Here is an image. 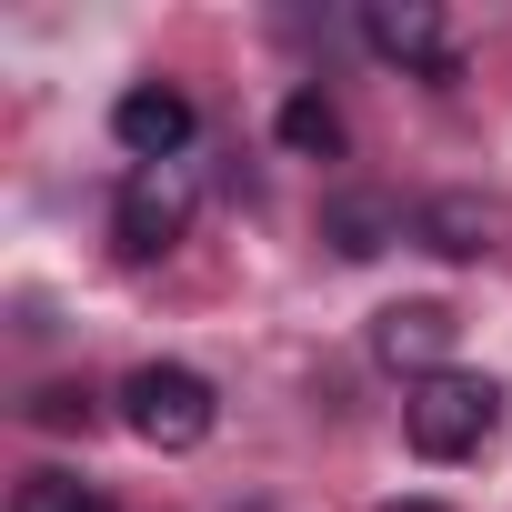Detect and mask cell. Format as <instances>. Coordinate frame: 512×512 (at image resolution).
<instances>
[{
    "mask_svg": "<svg viewBox=\"0 0 512 512\" xmlns=\"http://www.w3.org/2000/svg\"><path fill=\"white\" fill-rule=\"evenodd\" d=\"M402 432H412L422 462H472V452L502 432V392H492L482 372H432V382H412Z\"/></svg>",
    "mask_w": 512,
    "mask_h": 512,
    "instance_id": "6da1fadb",
    "label": "cell"
},
{
    "mask_svg": "<svg viewBox=\"0 0 512 512\" xmlns=\"http://www.w3.org/2000/svg\"><path fill=\"white\" fill-rule=\"evenodd\" d=\"M121 422H131L151 452H191V442H211L221 402H211V382H201L191 362H141V372L121 382Z\"/></svg>",
    "mask_w": 512,
    "mask_h": 512,
    "instance_id": "7a4b0ae2",
    "label": "cell"
},
{
    "mask_svg": "<svg viewBox=\"0 0 512 512\" xmlns=\"http://www.w3.org/2000/svg\"><path fill=\"white\" fill-rule=\"evenodd\" d=\"M181 231H191V171L181 161H131V181L111 201V241L131 262H151V251H171Z\"/></svg>",
    "mask_w": 512,
    "mask_h": 512,
    "instance_id": "3957f363",
    "label": "cell"
},
{
    "mask_svg": "<svg viewBox=\"0 0 512 512\" xmlns=\"http://www.w3.org/2000/svg\"><path fill=\"white\" fill-rule=\"evenodd\" d=\"M362 41H372L382 61L422 71V81H452V71H462V51H452V31H442L432 0H372V11H362Z\"/></svg>",
    "mask_w": 512,
    "mask_h": 512,
    "instance_id": "277c9868",
    "label": "cell"
},
{
    "mask_svg": "<svg viewBox=\"0 0 512 512\" xmlns=\"http://www.w3.org/2000/svg\"><path fill=\"white\" fill-rule=\"evenodd\" d=\"M452 342H462V322H452V302H392L382 322H372V362H392V372H452Z\"/></svg>",
    "mask_w": 512,
    "mask_h": 512,
    "instance_id": "5b68a950",
    "label": "cell"
},
{
    "mask_svg": "<svg viewBox=\"0 0 512 512\" xmlns=\"http://www.w3.org/2000/svg\"><path fill=\"white\" fill-rule=\"evenodd\" d=\"M111 141H121L131 161H181V151H191V101H181L171 81H141V91L111 101Z\"/></svg>",
    "mask_w": 512,
    "mask_h": 512,
    "instance_id": "8992f818",
    "label": "cell"
},
{
    "mask_svg": "<svg viewBox=\"0 0 512 512\" xmlns=\"http://www.w3.org/2000/svg\"><path fill=\"white\" fill-rule=\"evenodd\" d=\"M492 231H502V211H492L482 191H442V201H422V241L442 251V262H482Z\"/></svg>",
    "mask_w": 512,
    "mask_h": 512,
    "instance_id": "52a82bcc",
    "label": "cell"
},
{
    "mask_svg": "<svg viewBox=\"0 0 512 512\" xmlns=\"http://www.w3.org/2000/svg\"><path fill=\"white\" fill-rule=\"evenodd\" d=\"M322 231H332L342 262H372L382 241H402V211H392V201H372V191H352V201H332V221H322Z\"/></svg>",
    "mask_w": 512,
    "mask_h": 512,
    "instance_id": "ba28073f",
    "label": "cell"
},
{
    "mask_svg": "<svg viewBox=\"0 0 512 512\" xmlns=\"http://www.w3.org/2000/svg\"><path fill=\"white\" fill-rule=\"evenodd\" d=\"M272 131H282V151H292V161H342V111H332L322 91H292Z\"/></svg>",
    "mask_w": 512,
    "mask_h": 512,
    "instance_id": "9c48e42d",
    "label": "cell"
},
{
    "mask_svg": "<svg viewBox=\"0 0 512 512\" xmlns=\"http://www.w3.org/2000/svg\"><path fill=\"white\" fill-rule=\"evenodd\" d=\"M11 512H111V502H101L81 472H31V482L11 492Z\"/></svg>",
    "mask_w": 512,
    "mask_h": 512,
    "instance_id": "30bf717a",
    "label": "cell"
},
{
    "mask_svg": "<svg viewBox=\"0 0 512 512\" xmlns=\"http://www.w3.org/2000/svg\"><path fill=\"white\" fill-rule=\"evenodd\" d=\"M31 422H51V432H71V422H81V432H91V392H41V402H31Z\"/></svg>",
    "mask_w": 512,
    "mask_h": 512,
    "instance_id": "8fae6325",
    "label": "cell"
},
{
    "mask_svg": "<svg viewBox=\"0 0 512 512\" xmlns=\"http://www.w3.org/2000/svg\"><path fill=\"white\" fill-rule=\"evenodd\" d=\"M392 512H442V502H392Z\"/></svg>",
    "mask_w": 512,
    "mask_h": 512,
    "instance_id": "7c38bea8",
    "label": "cell"
}]
</instances>
